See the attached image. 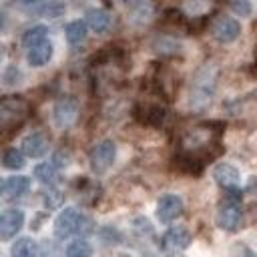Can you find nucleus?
<instances>
[{
    "mask_svg": "<svg viewBox=\"0 0 257 257\" xmlns=\"http://www.w3.org/2000/svg\"><path fill=\"white\" fill-rule=\"evenodd\" d=\"M213 177H215V181H217L223 189H227V191L237 189V185H239V171H237L233 165H229V163H219V165L213 169Z\"/></svg>",
    "mask_w": 257,
    "mask_h": 257,
    "instance_id": "11",
    "label": "nucleus"
},
{
    "mask_svg": "<svg viewBox=\"0 0 257 257\" xmlns=\"http://www.w3.org/2000/svg\"><path fill=\"white\" fill-rule=\"evenodd\" d=\"M76 114H78V102L74 98H70V96L60 98L52 108V120H54V124L58 128L70 126L76 120Z\"/></svg>",
    "mask_w": 257,
    "mask_h": 257,
    "instance_id": "5",
    "label": "nucleus"
},
{
    "mask_svg": "<svg viewBox=\"0 0 257 257\" xmlns=\"http://www.w3.org/2000/svg\"><path fill=\"white\" fill-rule=\"evenodd\" d=\"M86 28H88V24H86L84 20H72V22H68L66 28H64L66 40H68L70 44H80V42H84V38H86Z\"/></svg>",
    "mask_w": 257,
    "mask_h": 257,
    "instance_id": "16",
    "label": "nucleus"
},
{
    "mask_svg": "<svg viewBox=\"0 0 257 257\" xmlns=\"http://www.w3.org/2000/svg\"><path fill=\"white\" fill-rule=\"evenodd\" d=\"M211 32H213L215 40H219L223 44H229V42L237 40V36L241 32V24H239V20H235L231 16H221V18L215 20Z\"/></svg>",
    "mask_w": 257,
    "mask_h": 257,
    "instance_id": "7",
    "label": "nucleus"
},
{
    "mask_svg": "<svg viewBox=\"0 0 257 257\" xmlns=\"http://www.w3.org/2000/svg\"><path fill=\"white\" fill-rule=\"evenodd\" d=\"M163 245H165L167 249H173V251H177V249H187V247L191 245V233H189L185 227H181V225L171 227V229L165 233V237H163Z\"/></svg>",
    "mask_w": 257,
    "mask_h": 257,
    "instance_id": "12",
    "label": "nucleus"
},
{
    "mask_svg": "<svg viewBox=\"0 0 257 257\" xmlns=\"http://www.w3.org/2000/svg\"><path fill=\"white\" fill-rule=\"evenodd\" d=\"M233 8H235V12H239V14H249V2L247 0H233Z\"/></svg>",
    "mask_w": 257,
    "mask_h": 257,
    "instance_id": "22",
    "label": "nucleus"
},
{
    "mask_svg": "<svg viewBox=\"0 0 257 257\" xmlns=\"http://www.w3.org/2000/svg\"><path fill=\"white\" fill-rule=\"evenodd\" d=\"M12 257H36V243L30 237H20L10 247Z\"/></svg>",
    "mask_w": 257,
    "mask_h": 257,
    "instance_id": "17",
    "label": "nucleus"
},
{
    "mask_svg": "<svg viewBox=\"0 0 257 257\" xmlns=\"http://www.w3.org/2000/svg\"><path fill=\"white\" fill-rule=\"evenodd\" d=\"M24 225V213L20 209H6L0 215V237L4 241L12 239Z\"/></svg>",
    "mask_w": 257,
    "mask_h": 257,
    "instance_id": "8",
    "label": "nucleus"
},
{
    "mask_svg": "<svg viewBox=\"0 0 257 257\" xmlns=\"http://www.w3.org/2000/svg\"><path fill=\"white\" fill-rule=\"evenodd\" d=\"M66 257H92V247L90 243H86L84 239L72 241L66 247Z\"/></svg>",
    "mask_w": 257,
    "mask_h": 257,
    "instance_id": "21",
    "label": "nucleus"
},
{
    "mask_svg": "<svg viewBox=\"0 0 257 257\" xmlns=\"http://www.w3.org/2000/svg\"><path fill=\"white\" fill-rule=\"evenodd\" d=\"M46 36H48V28L42 26V24H36V26H32V28L24 30V34H22V44H24L26 48H30V46H34V44L46 40Z\"/></svg>",
    "mask_w": 257,
    "mask_h": 257,
    "instance_id": "18",
    "label": "nucleus"
},
{
    "mask_svg": "<svg viewBox=\"0 0 257 257\" xmlns=\"http://www.w3.org/2000/svg\"><path fill=\"white\" fill-rule=\"evenodd\" d=\"M50 58H52V44L48 40H42V42L30 46L28 54H26V60L32 66H44Z\"/></svg>",
    "mask_w": 257,
    "mask_h": 257,
    "instance_id": "13",
    "label": "nucleus"
},
{
    "mask_svg": "<svg viewBox=\"0 0 257 257\" xmlns=\"http://www.w3.org/2000/svg\"><path fill=\"white\" fill-rule=\"evenodd\" d=\"M2 165L4 169H10V171H16V169H22L26 165L24 161V151H18V149H6L4 155H2Z\"/></svg>",
    "mask_w": 257,
    "mask_h": 257,
    "instance_id": "19",
    "label": "nucleus"
},
{
    "mask_svg": "<svg viewBox=\"0 0 257 257\" xmlns=\"http://www.w3.org/2000/svg\"><path fill=\"white\" fill-rule=\"evenodd\" d=\"M114 157H116V145L112 141H108V139L100 141L90 149V155H88L90 169L96 175H102V173H106L110 169V165L114 163Z\"/></svg>",
    "mask_w": 257,
    "mask_h": 257,
    "instance_id": "1",
    "label": "nucleus"
},
{
    "mask_svg": "<svg viewBox=\"0 0 257 257\" xmlns=\"http://www.w3.org/2000/svg\"><path fill=\"white\" fill-rule=\"evenodd\" d=\"M82 215L74 207H64L58 217L54 219V237L56 239H68L82 227Z\"/></svg>",
    "mask_w": 257,
    "mask_h": 257,
    "instance_id": "2",
    "label": "nucleus"
},
{
    "mask_svg": "<svg viewBox=\"0 0 257 257\" xmlns=\"http://www.w3.org/2000/svg\"><path fill=\"white\" fill-rule=\"evenodd\" d=\"M213 88H215V76L209 74V70H203L199 74V80L195 82V98H201L203 104L211 100V94H213Z\"/></svg>",
    "mask_w": 257,
    "mask_h": 257,
    "instance_id": "15",
    "label": "nucleus"
},
{
    "mask_svg": "<svg viewBox=\"0 0 257 257\" xmlns=\"http://www.w3.org/2000/svg\"><path fill=\"white\" fill-rule=\"evenodd\" d=\"M241 219H243V213L235 197H229L227 201H223L215 215V221L223 231H237L241 225Z\"/></svg>",
    "mask_w": 257,
    "mask_h": 257,
    "instance_id": "3",
    "label": "nucleus"
},
{
    "mask_svg": "<svg viewBox=\"0 0 257 257\" xmlns=\"http://www.w3.org/2000/svg\"><path fill=\"white\" fill-rule=\"evenodd\" d=\"M183 213V199L179 195H163L157 203V219L161 223H171Z\"/></svg>",
    "mask_w": 257,
    "mask_h": 257,
    "instance_id": "6",
    "label": "nucleus"
},
{
    "mask_svg": "<svg viewBox=\"0 0 257 257\" xmlns=\"http://www.w3.org/2000/svg\"><path fill=\"white\" fill-rule=\"evenodd\" d=\"M34 177L40 183H44V185H52L56 181V177H58L54 163H40V165H36L34 167Z\"/></svg>",
    "mask_w": 257,
    "mask_h": 257,
    "instance_id": "20",
    "label": "nucleus"
},
{
    "mask_svg": "<svg viewBox=\"0 0 257 257\" xmlns=\"http://www.w3.org/2000/svg\"><path fill=\"white\" fill-rule=\"evenodd\" d=\"M255 58H257V50H255Z\"/></svg>",
    "mask_w": 257,
    "mask_h": 257,
    "instance_id": "25",
    "label": "nucleus"
},
{
    "mask_svg": "<svg viewBox=\"0 0 257 257\" xmlns=\"http://www.w3.org/2000/svg\"><path fill=\"white\" fill-rule=\"evenodd\" d=\"M22 151L26 157L40 159L48 151V139L42 133H30L22 139Z\"/></svg>",
    "mask_w": 257,
    "mask_h": 257,
    "instance_id": "10",
    "label": "nucleus"
},
{
    "mask_svg": "<svg viewBox=\"0 0 257 257\" xmlns=\"http://www.w3.org/2000/svg\"><path fill=\"white\" fill-rule=\"evenodd\" d=\"M28 189H30V179L28 177H22V175L8 177L2 183V197L6 201H12V199H18V197L26 195Z\"/></svg>",
    "mask_w": 257,
    "mask_h": 257,
    "instance_id": "9",
    "label": "nucleus"
},
{
    "mask_svg": "<svg viewBox=\"0 0 257 257\" xmlns=\"http://www.w3.org/2000/svg\"><path fill=\"white\" fill-rule=\"evenodd\" d=\"M237 257H257V255H255V253H253L249 247L241 245V247H239V255H237Z\"/></svg>",
    "mask_w": 257,
    "mask_h": 257,
    "instance_id": "23",
    "label": "nucleus"
},
{
    "mask_svg": "<svg viewBox=\"0 0 257 257\" xmlns=\"http://www.w3.org/2000/svg\"><path fill=\"white\" fill-rule=\"evenodd\" d=\"M84 20H86L88 28H90V30H94L96 34L106 32V30H108V26H110V14H108V12H104V10H100V8H92V10H88Z\"/></svg>",
    "mask_w": 257,
    "mask_h": 257,
    "instance_id": "14",
    "label": "nucleus"
},
{
    "mask_svg": "<svg viewBox=\"0 0 257 257\" xmlns=\"http://www.w3.org/2000/svg\"><path fill=\"white\" fill-rule=\"evenodd\" d=\"M28 110V104L24 98L20 96H8L0 102V124L2 128H8L10 124L18 122L20 118H24Z\"/></svg>",
    "mask_w": 257,
    "mask_h": 257,
    "instance_id": "4",
    "label": "nucleus"
},
{
    "mask_svg": "<svg viewBox=\"0 0 257 257\" xmlns=\"http://www.w3.org/2000/svg\"><path fill=\"white\" fill-rule=\"evenodd\" d=\"M255 100H257V90H255Z\"/></svg>",
    "mask_w": 257,
    "mask_h": 257,
    "instance_id": "24",
    "label": "nucleus"
}]
</instances>
